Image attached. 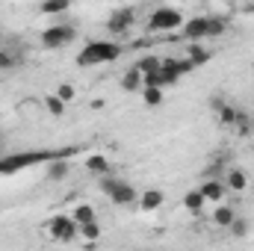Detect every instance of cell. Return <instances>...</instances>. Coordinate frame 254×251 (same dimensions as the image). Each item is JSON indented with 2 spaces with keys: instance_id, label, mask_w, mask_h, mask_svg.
Returning a JSON list of instances; mask_svg holds the SVG:
<instances>
[{
  "instance_id": "1",
  "label": "cell",
  "mask_w": 254,
  "mask_h": 251,
  "mask_svg": "<svg viewBox=\"0 0 254 251\" xmlns=\"http://www.w3.org/2000/svg\"><path fill=\"white\" fill-rule=\"evenodd\" d=\"M71 151H15L0 157V175H15L27 166H48L54 160H65Z\"/></svg>"
},
{
  "instance_id": "2",
  "label": "cell",
  "mask_w": 254,
  "mask_h": 251,
  "mask_svg": "<svg viewBox=\"0 0 254 251\" xmlns=\"http://www.w3.org/2000/svg\"><path fill=\"white\" fill-rule=\"evenodd\" d=\"M125 54V48L119 42H89L80 57H77V65H104V63H116L119 57Z\"/></svg>"
},
{
  "instance_id": "3",
  "label": "cell",
  "mask_w": 254,
  "mask_h": 251,
  "mask_svg": "<svg viewBox=\"0 0 254 251\" xmlns=\"http://www.w3.org/2000/svg\"><path fill=\"white\" fill-rule=\"evenodd\" d=\"M175 27H184V12L175 6H157L148 18V33H169Z\"/></svg>"
},
{
  "instance_id": "4",
  "label": "cell",
  "mask_w": 254,
  "mask_h": 251,
  "mask_svg": "<svg viewBox=\"0 0 254 251\" xmlns=\"http://www.w3.org/2000/svg\"><path fill=\"white\" fill-rule=\"evenodd\" d=\"M77 39V30L71 24H54L48 30H42V48L45 51H60L65 45H71Z\"/></svg>"
},
{
  "instance_id": "5",
  "label": "cell",
  "mask_w": 254,
  "mask_h": 251,
  "mask_svg": "<svg viewBox=\"0 0 254 251\" xmlns=\"http://www.w3.org/2000/svg\"><path fill=\"white\" fill-rule=\"evenodd\" d=\"M48 234H51V240H57V243H71V240L80 237V228H77V222H74L71 216H54L51 225H48Z\"/></svg>"
},
{
  "instance_id": "6",
  "label": "cell",
  "mask_w": 254,
  "mask_h": 251,
  "mask_svg": "<svg viewBox=\"0 0 254 251\" xmlns=\"http://www.w3.org/2000/svg\"><path fill=\"white\" fill-rule=\"evenodd\" d=\"M133 21H136V9H130V6H119V9L110 12V18H107V30H110L113 36H125L127 30L133 27Z\"/></svg>"
},
{
  "instance_id": "7",
  "label": "cell",
  "mask_w": 254,
  "mask_h": 251,
  "mask_svg": "<svg viewBox=\"0 0 254 251\" xmlns=\"http://www.w3.org/2000/svg\"><path fill=\"white\" fill-rule=\"evenodd\" d=\"M184 39H190L192 45H201V39H210V15H195L184 21Z\"/></svg>"
},
{
  "instance_id": "8",
  "label": "cell",
  "mask_w": 254,
  "mask_h": 251,
  "mask_svg": "<svg viewBox=\"0 0 254 251\" xmlns=\"http://www.w3.org/2000/svg\"><path fill=\"white\" fill-rule=\"evenodd\" d=\"M163 80H166V86L169 83H178L184 74H190V71H195V65L190 63V60H169V63H163Z\"/></svg>"
},
{
  "instance_id": "9",
  "label": "cell",
  "mask_w": 254,
  "mask_h": 251,
  "mask_svg": "<svg viewBox=\"0 0 254 251\" xmlns=\"http://www.w3.org/2000/svg\"><path fill=\"white\" fill-rule=\"evenodd\" d=\"M198 192L204 195V201H213V204H222V198L228 195V187H225V181H204Z\"/></svg>"
},
{
  "instance_id": "10",
  "label": "cell",
  "mask_w": 254,
  "mask_h": 251,
  "mask_svg": "<svg viewBox=\"0 0 254 251\" xmlns=\"http://www.w3.org/2000/svg\"><path fill=\"white\" fill-rule=\"evenodd\" d=\"M163 204H166L163 189H145V192L139 195V207H142V213H154V210H160Z\"/></svg>"
},
{
  "instance_id": "11",
  "label": "cell",
  "mask_w": 254,
  "mask_h": 251,
  "mask_svg": "<svg viewBox=\"0 0 254 251\" xmlns=\"http://www.w3.org/2000/svg\"><path fill=\"white\" fill-rule=\"evenodd\" d=\"M222 181H225L228 192H243V189L249 187V178H246V172H243V169H231Z\"/></svg>"
},
{
  "instance_id": "12",
  "label": "cell",
  "mask_w": 254,
  "mask_h": 251,
  "mask_svg": "<svg viewBox=\"0 0 254 251\" xmlns=\"http://www.w3.org/2000/svg\"><path fill=\"white\" fill-rule=\"evenodd\" d=\"M110 201H113L116 207H130V204L136 201V189L130 187V184H125V181H122V187H119L116 192H113V195H110Z\"/></svg>"
},
{
  "instance_id": "13",
  "label": "cell",
  "mask_w": 254,
  "mask_h": 251,
  "mask_svg": "<svg viewBox=\"0 0 254 251\" xmlns=\"http://www.w3.org/2000/svg\"><path fill=\"white\" fill-rule=\"evenodd\" d=\"M45 175H48V181H65L68 175H71V163L68 160H54V163H48V169H45Z\"/></svg>"
},
{
  "instance_id": "14",
  "label": "cell",
  "mask_w": 254,
  "mask_h": 251,
  "mask_svg": "<svg viewBox=\"0 0 254 251\" xmlns=\"http://www.w3.org/2000/svg\"><path fill=\"white\" fill-rule=\"evenodd\" d=\"M71 219L77 222V228H80V225H89V222H98V216H95V207H92V204H77V207H74V213H71Z\"/></svg>"
},
{
  "instance_id": "15",
  "label": "cell",
  "mask_w": 254,
  "mask_h": 251,
  "mask_svg": "<svg viewBox=\"0 0 254 251\" xmlns=\"http://www.w3.org/2000/svg\"><path fill=\"white\" fill-rule=\"evenodd\" d=\"M86 169H89L92 175H98V178H107V175H110V160L101 157V154H95V157L86 160Z\"/></svg>"
},
{
  "instance_id": "16",
  "label": "cell",
  "mask_w": 254,
  "mask_h": 251,
  "mask_svg": "<svg viewBox=\"0 0 254 251\" xmlns=\"http://www.w3.org/2000/svg\"><path fill=\"white\" fill-rule=\"evenodd\" d=\"M187 60L198 68V65L210 63V51H207L204 45H190V48H187Z\"/></svg>"
},
{
  "instance_id": "17",
  "label": "cell",
  "mask_w": 254,
  "mask_h": 251,
  "mask_svg": "<svg viewBox=\"0 0 254 251\" xmlns=\"http://www.w3.org/2000/svg\"><path fill=\"white\" fill-rule=\"evenodd\" d=\"M234 219H237V213H234L228 204H219V207H216V213H213V222H216L219 228H231V222H234Z\"/></svg>"
},
{
  "instance_id": "18",
  "label": "cell",
  "mask_w": 254,
  "mask_h": 251,
  "mask_svg": "<svg viewBox=\"0 0 254 251\" xmlns=\"http://www.w3.org/2000/svg\"><path fill=\"white\" fill-rule=\"evenodd\" d=\"M204 204H207V201H204V195H201L198 189H190V192L184 195V207H187L190 213H201V210H204Z\"/></svg>"
},
{
  "instance_id": "19",
  "label": "cell",
  "mask_w": 254,
  "mask_h": 251,
  "mask_svg": "<svg viewBox=\"0 0 254 251\" xmlns=\"http://www.w3.org/2000/svg\"><path fill=\"white\" fill-rule=\"evenodd\" d=\"M122 86H125L127 92H139V89H142V71H139L136 65L127 71L125 77H122Z\"/></svg>"
},
{
  "instance_id": "20",
  "label": "cell",
  "mask_w": 254,
  "mask_h": 251,
  "mask_svg": "<svg viewBox=\"0 0 254 251\" xmlns=\"http://www.w3.org/2000/svg\"><path fill=\"white\" fill-rule=\"evenodd\" d=\"M21 65V54L9 51V48H0V71H12Z\"/></svg>"
},
{
  "instance_id": "21",
  "label": "cell",
  "mask_w": 254,
  "mask_h": 251,
  "mask_svg": "<svg viewBox=\"0 0 254 251\" xmlns=\"http://www.w3.org/2000/svg\"><path fill=\"white\" fill-rule=\"evenodd\" d=\"M68 0H45L42 6H39V12L42 15H63V12H68Z\"/></svg>"
},
{
  "instance_id": "22",
  "label": "cell",
  "mask_w": 254,
  "mask_h": 251,
  "mask_svg": "<svg viewBox=\"0 0 254 251\" xmlns=\"http://www.w3.org/2000/svg\"><path fill=\"white\" fill-rule=\"evenodd\" d=\"M228 231H231V237L246 240V237H249V231H252V222H249V219H243V216H237V219L231 222V228H228Z\"/></svg>"
},
{
  "instance_id": "23",
  "label": "cell",
  "mask_w": 254,
  "mask_h": 251,
  "mask_svg": "<svg viewBox=\"0 0 254 251\" xmlns=\"http://www.w3.org/2000/svg\"><path fill=\"white\" fill-rule=\"evenodd\" d=\"M237 116H240V110L237 107H231V104H225L219 113H216V119H219V125H225V127H231V125H237Z\"/></svg>"
},
{
  "instance_id": "24",
  "label": "cell",
  "mask_w": 254,
  "mask_h": 251,
  "mask_svg": "<svg viewBox=\"0 0 254 251\" xmlns=\"http://www.w3.org/2000/svg\"><path fill=\"white\" fill-rule=\"evenodd\" d=\"M45 110H48L54 119H63L65 116V104L57 98V95H45Z\"/></svg>"
},
{
  "instance_id": "25",
  "label": "cell",
  "mask_w": 254,
  "mask_h": 251,
  "mask_svg": "<svg viewBox=\"0 0 254 251\" xmlns=\"http://www.w3.org/2000/svg\"><path fill=\"white\" fill-rule=\"evenodd\" d=\"M98 237H101V225H98V222L80 225V240H89V243H95Z\"/></svg>"
},
{
  "instance_id": "26",
  "label": "cell",
  "mask_w": 254,
  "mask_h": 251,
  "mask_svg": "<svg viewBox=\"0 0 254 251\" xmlns=\"http://www.w3.org/2000/svg\"><path fill=\"white\" fill-rule=\"evenodd\" d=\"M228 30V18H219V15H210V39L222 36Z\"/></svg>"
},
{
  "instance_id": "27",
  "label": "cell",
  "mask_w": 254,
  "mask_h": 251,
  "mask_svg": "<svg viewBox=\"0 0 254 251\" xmlns=\"http://www.w3.org/2000/svg\"><path fill=\"white\" fill-rule=\"evenodd\" d=\"M142 101L148 107H160L163 104V89H142Z\"/></svg>"
},
{
  "instance_id": "28",
  "label": "cell",
  "mask_w": 254,
  "mask_h": 251,
  "mask_svg": "<svg viewBox=\"0 0 254 251\" xmlns=\"http://www.w3.org/2000/svg\"><path fill=\"white\" fill-rule=\"evenodd\" d=\"M54 95H57L63 104H71V101L77 98V92H74V86H71V83H63V86H57V92H54Z\"/></svg>"
},
{
  "instance_id": "29",
  "label": "cell",
  "mask_w": 254,
  "mask_h": 251,
  "mask_svg": "<svg viewBox=\"0 0 254 251\" xmlns=\"http://www.w3.org/2000/svg\"><path fill=\"white\" fill-rule=\"evenodd\" d=\"M160 60H157V57H145V60H139V63H136V68H139V71H142V74H151V71H160Z\"/></svg>"
},
{
  "instance_id": "30",
  "label": "cell",
  "mask_w": 254,
  "mask_h": 251,
  "mask_svg": "<svg viewBox=\"0 0 254 251\" xmlns=\"http://www.w3.org/2000/svg\"><path fill=\"white\" fill-rule=\"evenodd\" d=\"M119 187H122V181H119V178H113V175H107V178H101V192H104L107 198H110V195H113V192H116Z\"/></svg>"
},
{
  "instance_id": "31",
  "label": "cell",
  "mask_w": 254,
  "mask_h": 251,
  "mask_svg": "<svg viewBox=\"0 0 254 251\" xmlns=\"http://www.w3.org/2000/svg\"><path fill=\"white\" fill-rule=\"evenodd\" d=\"M225 104H228V101H225V95H222V92H213V95H210V110H213V113H219Z\"/></svg>"
},
{
  "instance_id": "32",
  "label": "cell",
  "mask_w": 254,
  "mask_h": 251,
  "mask_svg": "<svg viewBox=\"0 0 254 251\" xmlns=\"http://www.w3.org/2000/svg\"><path fill=\"white\" fill-rule=\"evenodd\" d=\"M234 127H237L240 133H249V130H252V122H249V119L240 113V116H237V125H234Z\"/></svg>"
},
{
  "instance_id": "33",
  "label": "cell",
  "mask_w": 254,
  "mask_h": 251,
  "mask_svg": "<svg viewBox=\"0 0 254 251\" xmlns=\"http://www.w3.org/2000/svg\"><path fill=\"white\" fill-rule=\"evenodd\" d=\"M136 251H154V249H136Z\"/></svg>"
},
{
  "instance_id": "34",
  "label": "cell",
  "mask_w": 254,
  "mask_h": 251,
  "mask_svg": "<svg viewBox=\"0 0 254 251\" xmlns=\"http://www.w3.org/2000/svg\"><path fill=\"white\" fill-rule=\"evenodd\" d=\"M0 36H3V33H0Z\"/></svg>"
}]
</instances>
